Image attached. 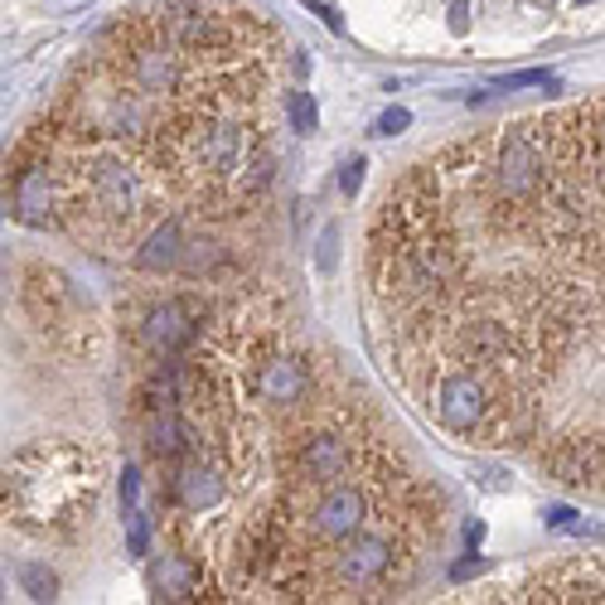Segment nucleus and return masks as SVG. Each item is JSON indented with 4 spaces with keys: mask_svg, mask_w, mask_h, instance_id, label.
<instances>
[{
    "mask_svg": "<svg viewBox=\"0 0 605 605\" xmlns=\"http://www.w3.org/2000/svg\"><path fill=\"white\" fill-rule=\"evenodd\" d=\"M10 199H15V218L29 228L54 223V180H49V160H20L10 175Z\"/></svg>",
    "mask_w": 605,
    "mask_h": 605,
    "instance_id": "nucleus-5",
    "label": "nucleus"
},
{
    "mask_svg": "<svg viewBox=\"0 0 605 605\" xmlns=\"http://www.w3.org/2000/svg\"><path fill=\"white\" fill-rule=\"evenodd\" d=\"M548 475H557L571 489H605V441L591 436H567L548 451Z\"/></svg>",
    "mask_w": 605,
    "mask_h": 605,
    "instance_id": "nucleus-3",
    "label": "nucleus"
},
{
    "mask_svg": "<svg viewBox=\"0 0 605 605\" xmlns=\"http://www.w3.org/2000/svg\"><path fill=\"white\" fill-rule=\"evenodd\" d=\"M407 127H412V112L407 107H383L378 117H373V136H398Z\"/></svg>",
    "mask_w": 605,
    "mask_h": 605,
    "instance_id": "nucleus-26",
    "label": "nucleus"
},
{
    "mask_svg": "<svg viewBox=\"0 0 605 605\" xmlns=\"http://www.w3.org/2000/svg\"><path fill=\"white\" fill-rule=\"evenodd\" d=\"M136 499H141V475L127 465V475H121V509H136Z\"/></svg>",
    "mask_w": 605,
    "mask_h": 605,
    "instance_id": "nucleus-28",
    "label": "nucleus"
},
{
    "mask_svg": "<svg viewBox=\"0 0 605 605\" xmlns=\"http://www.w3.org/2000/svg\"><path fill=\"white\" fill-rule=\"evenodd\" d=\"M218 257L223 253H218L214 243H190L184 247V257H180V267L184 271H208V267H218Z\"/></svg>",
    "mask_w": 605,
    "mask_h": 605,
    "instance_id": "nucleus-25",
    "label": "nucleus"
},
{
    "mask_svg": "<svg viewBox=\"0 0 605 605\" xmlns=\"http://www.w3.org/2000/svg\"><path fill=\"white\" fill-rule=\"evenodd\" d=\"M257 392H262V402H276V407H291L300 402L310 392V373L300 359H286V353H276V359L262 363V373H257Z\"/></svg>",
    "mask_w": 605,
    "mask_h": 605,
    "instance_id": "nucleus-12",
    "label": "nucleus"
},
{
    "mask_svg": "<svg viewBox=\"0 0 605 605\" xmlns=\"http://www.w3.org/2000/svg\"><path fill=\"white\" fill-rule=\"evenodd\" d=\"M165 35H170L180 49H190V54H204L208 44H218V39H223V29H218L214 15H204V10H170Z\"/></svg>",
    "mask_w": 605,
    "mask_h": 605,
    "instance_id": "nucleus-15",
    "label": "nucleus"
},
{
    "mask_svg": "<svg viewBox=\"0 0 605 605\" xmlns=\"http://www.w3.org/2000/svg\"><path fill=\"white\" fill-rule=\"evenodd\" d=\"M344 471H349V451H344V441L335 432H310L300 436L296 446V475L300 479H339Z\"/></svg>",
    "mask_w": 605,
    "mask_h": 605,
    "instance_id": "nucleus-11",
    "label": "nucleus"
},
{
    "mask_svg": "<svg viewBox=\"0 0 605 605\" xmlns=\"http://www.w3.org/2000/svg\"><path fill=\"white\" fill-rule=\"evenodd\" d=\"M20 591H25L29 601H54L59 577L44 567V562H25V567H20Z\"/></svg>",
    "mask_w": 605,
    "mask_h": 605,
    "instance_id": "nucleus-19",
    "label": "nucleus"
},
{
    "mask_svg": "<svg viewBox=\"0 0 605 605\" xmlns=\"http://www.w3.org/2000/svg\"><path fill=\"white\" fill-rule=\"evenodd\" d=\"M286 121H291V131L316 136V131H320V107H316V98H310V92H291V98H286Z\"/></svg>",
    "mask_w": 605,
    "mask_h": 605,
    "instance_id": "nucleus-20",
    "label": "nucleus"
},
{
    "mask_svg": "<svg viewBox=\"0 0 605 605\" xmlns=\"http://www.w3.org/2000/svg\"><path fill=\"white\" fill-rule=\"evenodd\" d=\"M499 184H504L509 199H533L538 184H542V165H538V151L528 136H504L499 141Z\"/></svg>",
    "mask_w": 605,
    "mask_h": 605,
    "instance_id": "nucleus-9",
    "label": "nucleus"
},
{
    "mask_svg": "<svg viewBox=\"0 0 605 605\" xmlns=\"http://www.w3.org/2000/svg\"><path fill=\"white\" fill-rule=\"evenodd\" d=\"M145 446H151L160 461H180L194 446L190 422L180 416V402H145Z\"/></svg>",
    "mask_w": 605,
    "mask_h": 605,
    "instance_id": "nucleus-10",
    "label": "nucleus"
},
{
    "mask_svg": "<svg viewBox=\"0 0 605 605\" xmlns=\"http://www.w3.org/2000/svg\"><path fill=\"white\" fill-rule=\"evenodd\" d=\"M465 538H471V548H475V542H479V538H485V524H479V518H475V524H471V528H465Z\"/></svg>",
    "mask_w": 605,
    "mask_h": 605,
    "instance_id": "nucleus-32",
    "label": "nucleus"
},
{
    "mask_svg": "<svg viewBox=\"0 0 605 605\" xmlns=\"http://www.w3.org/2000/svg\"><path fill=\"white\" fill-rule=\"evenodd\" d=\"M451 29H455V35H465V29H471V0H455V5H451Z\"/></svg>",
    "mask_w": 605,
    "mask_h": 605,
    "instance_id": "nucleus-30",
    "label": "nucleus"
},
{
    "mask_svg": "<svg viewBox=\"0 0 605 605\" xmlns=\"http://www.w3.org/2000/svg\"><path fill=\"white\" fill-rule=\"evenodd\" d=\"M548 528H557V533H577V538H591V533H596V528L581 524V514H577V509H567V504H552V509H548Z\"/></svg>",
    "mask_w": 605,
    "mask_h": 605,
    "instance_id": "nucleus-22",
    "label": "nucleus"
},
{
    "mask_svg": "<svg viewBox=\"0 0 605 605\" xmlns=\"http://www.w3.org/2000/svg\"><path fill=\"white\" fill-rule=\"evenodd\" d=\"M601 131H605V127H601Z\"/></svg>",
    "mask_w": 605,
    "mask_h": 605,
    "instance_id": "nucleus-34",
    "label": "nucleus"
},
{
    "mask_svg": "<svg viewBox=\"0 0 605 605\" xmlns=\"http://www.w3.org/2000/svg\"><path fill=\"white\" fill-rule=\"evenodd\" d=\"M190 145H194V165L199 170H228L237 160V151H243V131L233 121H204L190 136Z\"/></svg>",
    "mask_w": 605,
    "mask_h": 605,
    "instance_id": "nucleus-13",
    "label": "nucleus"
},
{
    "mask_svg": "<svg viewBox=\"0 0 605 605\" xmlns=\"http://www.w3.org/2000/svg\"><path fill=\"white\" fill-rule=\"evenodd\" d=\"M92 204L107 218H136L141 208V180L121 155H92Z\"/></svg>",
    "mask_w": 605,
    "mask_h": 605,
    "instance_id": "nucleus-4",
    "label": "nucleus"
},
{
    "mask_svg": "<svg viewBox=\"0 0 605 605\" xmlns=\"http://www.w3.org/2000/svg\"><path fill=\"white\" fill-rule=\"evenodd\" d=\"M306 5H310V10H316V15H320V20H325V25H330V29H335V35H344V20H339V10H335V5H330V0H306Z\"/></svg>",
    "mask_w": 605,
    "mask_h": 605,
    "instance_id": "nucleus-29",
    "label": "nucleus"
},
{
    "mask_svg": "<svg viewBox=\"0 0 605 605\" xmlns=\"http://www.w3.org/2000/svg\"><path fill=\"white\" fill-rule=\"evenodd\" d=\"M199 325H204V310H194L190 300H160V306L145 316L141 339L155 359H180V353L199 339Z\"/></svg>",
    "mask_w": 605,
    "mask_h": 605,
    "instance_id": "nucleus-1",
    "label": "nucleus"
},
{
    "mask_svg": "<svg viewBox=\"0 0 605 605\" xmlns=\"http://www.w3.org/2000/svg\"><path fill=\"white\" fill-rule=\"evenodd\" d=\"M127 78L145 98H170V92H180V54H170V44H136Z\"/></svg>",
    "mask_w": 605,
    "mask_h": 605,
    "instance_id": "nucleus-7",
    "label": "nucleus"
},
{
    "mask_svg": "<svg viewBox=\"0 0 605 605\" xmlns=\"http://www.w3.org/2000/svg\"><path fill=\"white\" fill-rule=\"evenodd\" d=\"M494 92H524V88H552L557 92V78L548 68H524V73H504V78L489 82Z\"/></svg>",
    "mask_w": 605,
    "mask_h": 605,
    "instance_id": "nucleus-21",
    "label": "nucleus"
},
{
    "mask_svg": "<svg viewBox=\"0 0 605 605\" xmlns=\"http://www.w3.org/2000/svg\"><path fill=\"white\" fill-rule=\"evenodd\" d=\"M145 92H117V98L107 102V131L112 136H131V131H141L145 127V117H151V112H145Z\"/></svg>",
    "mask_w": 605,
    "mask_h": 605,
    "instance_id": "nucleus-18",
    "label": "nucleus"
},
{
    "mask_svg": "<svg viewBox=\"0 0 605 605\" xmlns=\"http://www.w3.org/2000/svg\"><path fill=\"white\" fill-rule=\"evenodd\" d=\"M335 243H339V233H335V228H325V237H320V253H316L320 271H335Z\"/></svg>",
    "mask_w": 605,
    "mask_h": 605,
    "instance_id": "nucleus-27",
    "label": "nucleus"
},
{
    "mask_svg": "<svg viewBox=\"0 0 605 605\" xmlns=\"http://www.w3.org/2000/svg\"><path fill=\"white\" fill-rule=\"evenodd\" d=\"M479 567H485V557H479V552H475V557L455 562V567H451V577H455V581H465V577H471V571H479Z\"/></svg>",
    "mask_w": 605,
    "mask_h": 605,
    "instance_id": "nucleus-31",
    "label": "nucleus"
},
{
    "mask_svg": "<svg viewBox=\"0 0 605 605\" xmlns=\"http://www.w3.org/2000/svg\"><path fill=\"white\" fill-rule=\"evenodd\" d=\"M363 514H369L363 489L335 485L306 509V528H310V538H320V542H349L363 528Z\"/></svg>",
    "mask_w": 605,
    "mask_h": 605,
    "instance_id": "nucleus-2",
    "label": "nucleus"
},
{
    "mask_svg": "<svg viewBox=\"0 0 605 605\" xmlns=\"http://www.w3.org/2000/svg\"><path fill=\"white\" fill-rule=\"evenodd\" d=\"M436 412L451 432H475L489 416V388L475 378V373H446L441 392H436Z\"/></svg>",
    "mask_w": 605,
    "mask_h": 605,
    "instance_id": "nucleus-6",
    "label": "nucleus"
},
{
    "mask_svg": "<svg viewBox=\"0 0 605 605\" xmlns=\"http://www.w3.org/2000/svg\"><path fill=\"white\" fill-rule=\"evenodd\" d=\"M392 557H398V552H392L388 538H363V533H353V538L339 548L335 571H339L344 587H369V581L388 577Z\"/></svg>",
    "mask_w": 605,
    "mask_h": 605,
    "instance_id": "nucleus-8",
    "label": "nucleus"
},
{
    "mask_svg": "<svg viewBox=\"0 0 605 605\" xmlns=\"http://www.w3.org/2000/svg\"><path fill=\"white\" fill-rule=\"evenodd\" d=\"M151 587L160 591V601H204V596H199V587H204L199 571H194L184 557H165L160 567H155Z\"/></svg>",
    "mask_w": 605,
    "mask_h": 605,
    "instance_id": "nucleus-16",
    "label": "nucleus"
},
{
    "mask_svg": "<svg viewBox=\"0 0 605 605\" xmlns=\"http://www.w3.org/2000/svg\"><path fill=\"white\" fill-rule=\"evenodd\" d=\"M184 233H180V223H175V218H165L160 228H155L151 237H145V247H141V257H136V262H141L145 271H165V267H180V257H184Z\"/></svg>",
    "mask_w": 605,
    "mask_h": 605,
    "instance_id": "nucleus-17",
    "label": "nucleus"
},
{
    "mask_svg": "<svg viewBox=\"0 0 605 605\" xmlns=\"http://www.w3.org/2000/svg\"><path fill=\"white\" fill-rule=\"evenodd\" d=\"M223 475L208 471V465H184L180 475H175V499H180L190 514H204V509H218L223 504Z\"/></svg>",
    "mask_w": 605,
    "mask_h": 605,
    "instance_id": "nucleus-14",
    "label": "nucleus"
},
{
    "mask_svg": "<svg viewBox=\"0 0 605 605\" xmlns=\"http://www.w3.org/2000/svg\"><path fill=\"white\" fill-rule=\"evenodd\" d=\"M64 5H88V0H64Z\"/></svg>",
    "mask_w": 605,
    "mask_h": 605,
    "instance_id": "nucleus-33",
    "label": "nucleus"
},
{
    "mask_svg": "<svg viewBox=\"0 0 605 605\" xmlns=\"http://www.w3.org/2000/svg\"><path fill=\"white\" fill-rule=\"evenodd\" d=\"M127 548L131 557H145V548H151V518L141 509H127Z\"/></svg>",
    "mask_w": 605,
    "mask_h": 605,
    "instance_id": "nucleus-23",
    "label": "nucleus"
},
{
    "mask_svg": "<svg viewBox=\"0 0 605 605\" xmlns=\"http://www.w3.org/2000/svg\"><path fill=\"white\" fill-rule=\"evenodd\" d=\"M363 170H369V160H363V155H349V160L339 165V194H344V199H359Z\"/></svg>",
    "mask_w": 605,
    "mask_h": 605,
    "instance_id": "nucleus-24",
    "label": "nucleus"
}]
</instances>
